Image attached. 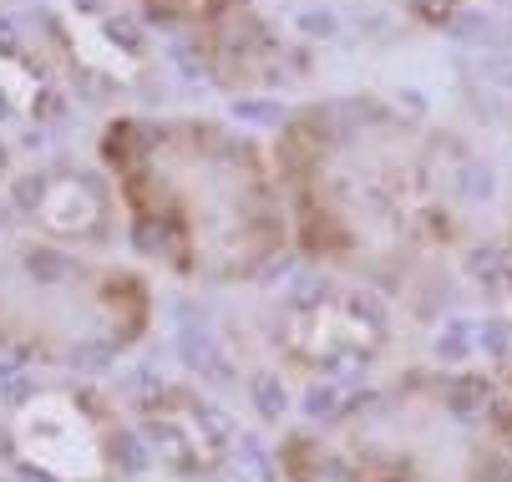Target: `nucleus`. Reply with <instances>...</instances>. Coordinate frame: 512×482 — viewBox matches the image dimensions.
Masks as SVG:
<instances>
[{
    "instance_id": "4",
    "label": "nucleus",
    "mask_w": 512,
    "mask_h": 482,
    "mask_svg": "<svg viewBox=\"0 0 512 482\" xmlns=\"http://www.w3.org/2000/svg\"><path fill=\"white\" fill-rule=\"evenodd\" d=\"M153 325V290L137 269L97 254L0 234V351L51 366H107Z\"/></svg>"
},
{
    "instance_id": "7",
    "label": "nucleus",
    "mask_w": 512,
    "mask_h": 482,
    "mask_svg": "<svg viewBox=\"0 0 512 482\" xmlns=\"http://www.w3.org/2000/svg\"><path fill=\"white\" fill-rule=\"evenodd\" d=\"M269 346L284 371L345 376L371 366L391 346V310L381 290L330 274V280L289 295L269 325Z\"/></svg>"
},
{
    "instance_id": "12",
    "label": "nucleus",
    "mask_w": 512,
    "mask_h": 482,
    "mask_svg": "<svg viewBox=\"0 0 512 482\" xmlns=\"http://www.w3.org/2000/svg\"><path fill=\"white\" fill-rule=\"evenodd\" d=\"M472 82L482 87V107H492V117L512 132V36L487 46V56H482Z\"/></svg>"
},
{
    "instance_id": "8",
    "label": "nucleus",
    "mask_w": 512,
    "mask_h": 482,
    "mask_svg": "<svg viewBox=\"0 0 512 482\" xmlns=\"http://www.w3.org/2000/svg\"><path fill=\"white\" fill-rule=\"evenodd\" d=\"M6 447L46 482H112L122 422L87 386H41L6 411Z\"/></svg>"
},
{
    "instance_id": "6",
    "label": "nucleus",
    "mask_w": 512,
    "mask_h": 482,
    "mask_svg": "<svg viewBox=\"0 0 512 482\" xmlns=\"http://www.w3.org/2000/svg\"><path fill=\"white\" fill-rule=\"evenodd\" d=\"M41 36L66 92L92 102H117L153 82L158 51L148 41V21L132 0H41L36 6Z\"/></svg>"
},
{
    "instance_id": "13",
    "label": "nucleus",
    "mask_w": 512,
    "mask_h": 482,
    "mask_svg": "<svg viewBox=\"0 0 512 482\" xmlns=\"http://www.w3.org/2000/svg\"><path fill=\"white\" fill-rule=\"evenodd\" d=\"M11 188V153H6V143H0V193Z\"/></svg>"
},
{
    "instance_id": "14",
    "label": "nucleus",
    "mask_w": 512,
    "mask_h": 482,
    "mask_svg": "<svg viewBox=\"0 0 512 482\" xmlns=\"http://www.w3.org/2000/svg\"><path fill=\"white\" fill-rule=\"evenodd\" d=\"M507 381H512V346H507Z\"/></svg>"
},
{
    "instance_id": "5",
    "label": "nucleus",
    "mask_w": 512,
    "mask_h": 482,
    "mask_svg": "<svg viewBox=\"0 0 512 482\" xmlns=\"http://www.w3.org/2000/svg\"><path fill=\"white\" fill-rule=\"evenodd\" d=\"M148 26L173 31L224 92H274L305 77V51L259 0H132Z\"/></svg>"
},
{
    "instance_id": "10",
    "label": "nucleus",
    "mask_w": 512,
    "mask_h": 482,
    "mask_svg": "<svg viewBox=\"0 0 512 482\" xmlns=\"http://www.w3.org/2000/svg\"><path fill=\"white\" fill-rule=\"evenodd\" d=\"M137 427L153 442L168 472L178 477H208L234 457V422L218 411L208 396L193 386H158L153 396H142Z\"/></svg>"
},
{
    "instance_id": "9",
    "label": "nucleus",
    "mask_w": 512,
    "mask_h": 482,
    "mask_svg": "<svg viewBox=\"0 0 512 482\" xmlns=\"http://www.w3.org/2000/svg\"><path fill=\"white\" fill-rule=\"evenodd\" d=\"M16 229L82 249V254H102L117 229H122V203L112 188V173L82 158H46L36 168H26L21 178H11L6 188Z\"/></svg>"
},
{
    "instance_id": "3",
    "label": "nucleus",
    "mask_w": 512,
    "mask_h": 482,
    "mask_svg": "<svg viewBox=\"0 0 512 482\" xmlns=\"http://www.w3.org/2000/svg\"><path fill=\"white\" fill-rule=\"evenodd\" d=\"M289 482H512V391L477 371H406L279 447Z\"/></svg>"
},
{
    "instance_id": "11",
    "label": "nucleus",
    "mask_w": 512,
    "mask_h": 482,
    "mask_svg": "<svg viewBox=\"0 0 512 482\" xmlns=\"http://www.w3.org/2000/svg\"><path fill=\"white\" fill-rule=\"evenodd\" d=\"M61 107H66V82L51 61L41 21L0 11V117L56 122Z\"/></svg>"
},
{
    "instance_id": "2",
    "label": "nucleus",
    "mask_w": 512,
    "mask_h": 482,
    "mask_svg": "<svg viewBox=\"0 0 512 482\" xmlns=\"http://www.w3.org/2000/svg\"><path fill=\"white\" fill-rule=\"evenodd\" d=\"M122 229L188 285H244L295 244L274 153L218 117H112L97 143Z\"/></svg>"
},
{
    "instance_id": "1",
    "label": "nucleus",
    "mask_w": 512,
    "mask_h": 482,
    "mask_svg": "<svg viewBox=\"0 0 512 482\" xmlns=\"http://www.w3.org/2000/svg\"><path fill=\"white\" fill-rule=\"evenodd\" d=\"M274 168L295 244L371 290L421 280L467 239V153L381 97L300 107L274 137Z\"/></svg>"
}]
</instances>
